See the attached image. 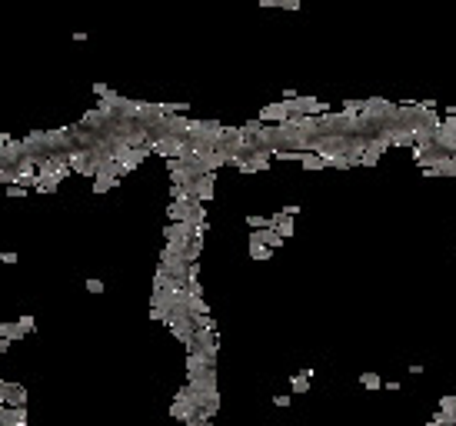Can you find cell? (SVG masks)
Wrapping results in <instances>:
<instances>
[{
	"label": "cell",
	"mask_w": 456,
	"mask_h": 426,
	"mask_svg": "<svg viewBox=\"0 0 456 426\" xmlns=\"http://www.w3.org/2000/svg\"><path fill=\"white\" fill-rule=\"evenodd\" d=\"M0 337H4V340H20L24 333H20V326H17V323H10V320H0Z\"/></svg>",
	"instance_id": "obj_3"
},
{
	"label": "cell",
	"mask_w": 456,
	"mask_h": 426,
	"mask_svg": "<svg viewBox=\"0 0 456 426\" xmlns=\"http://www.w3.org/2000/svg\"><path fill=\"white\" fill-rule=\"evenodd\" d=\"M87 290L90 293H104V280H87Z\"/></svg>",
	"instance_id": "obj_12"
},
{
	"label": "cell",
	"mask_w": 456,
	"mask_h": 426,
	"mask_svg": "<svg viewBox=\"0 0 456 426\" xmlns=\"http://www.w3.org/2000/svg\"><path fill=\"white\" fill-rule=\"evenodd\" d=\"M24 193H27V190H24L20 183H10V186H7V197H14V200H17V197H24Z\"/></svg>",
	"instance_id": "obj_10"
},
{
	"label": "cell",
	"mask_w": 456,
	"mask_h": 426,
	"mask_svg": "<svg viewBox=\"0 0 456 426\" xmlns=\"http://www.w3.org/2000/svg\"><path fill=\"white\" fill-rule=\"evenodd\" d=\"M180 426H200V423H197V419H187V423H180Z\"/></svg>",
	"instance_id": "obj_14"
},
{
	"label": "cell",
	"mask_w": 456,
	"mask_h": 426,
	"mask_svg": "<svg viewBox=\"0 0 456 426\" xmlns=\"http://www.w3.org/2000/svg\"><path fill=\"white\" fill-rule=\"evenodd\" d=\"M250 257H253V260H266V257H270V247H263V243H253V240H250Z\"/></svg>",
	"instance_id": "obj_5"
},
{
	"label": "cell",
	"mask_w": 456,
	"mask_h": 426,
	"mask_svg": "<svg viewBox=\"0 0 456 426\" xmlns=\"http://www.w3.org/2000/svg\"><path fill=\"white\" fill-rule=\"evenodd\" d=\"M290 383H293V393H306V390H310V376H303V373H300V376H293Z\"/></svg>",
	"instance_id": "obj_6"
},
{
	"label": "cell",
	"mask_w": 456,
	"mask_h": 426,
	"mask_svg": "<svg viewBox=\"0 0 456 426\" xmlns=\"http://www.w3.org/2000/svg\"><path fill=\"white\" fill-rule=\"evenodd\" d=\"M0 260H4V263H17V253H14V250H7V253H0Z\"/></svg>",
	"instance_id": "obj_13"
},
{
	"label": "cell",
	"mask_w": 456,
	"mask_h": 426,
	"mask_svg": "<svg viewBox=\"0 0 456 426\" xmlns=\"http://www.w3.org/2000/svg\"><path fill=\"white\" fill-rule=\"evenodd\" d=\"M247 226H253V230H270V220H263V217H256V213H250V217H247Z\"/></svg>",
	"instance_id": "obj_7"
},
{
	"label": "cell",
	"mask_w": 456,
	"mask_h": 426,
	"mask_svg": "<svg viewBox=\"0 0 456 426\" xmlns=\"http://www.w3.org/2000/svg\"><path fill=\"white\" fill-rule=\"evenodd\" d=\"M260 123H287L290 120V104L287 100H280V104H270L260 117H256Z\"/></svg>",
	"instance_id": "obj_2"
},
{
	"label": "cell",
	"mask_w": 456,
	"mask_h": 426,
	"mask_svg": "<svg viewBox=\"0 0 456 426\" xmlns=\"http://www.w3.org/2000/svg\"><path fill=\"white\" fill-rule=\"evenodd\" d=\"M327 167H336V170H346V167H353V163H350V160H346V157H336V153H333V157H327Z\"/></svg>",
	"instance_id": "obj_8"
},
{
	"label": "cell",
	"mask_w": 456,
	"mask_h": 426,
	"mask_svg": "<svg viewBox=\"0 0 456 426\" xmlns=\"http://www.w3.org/2000/svg\"><path fill=\"white\" fill-rule=\"evenodd\" d=\"M17 326H20V333H27V330H33V320H30V316H20Z\"/></svg>",
	"instance_id": "obj_11"
},
{
	"label": "cell",
	"mask_w": 456,
	"mask_h": 426,
	"mask_svg": "<svg viewBox=\"0 0 456 426\" xmlns=\"http://www.w3.org/2000/svg\"><path fill=\"white\" fill-rule=\"evenodd\" d=\"M300 163H303L306 170H323V167H327V163H323L316 153H303V160H300Z\"/></svg>",
	"instance_id": "obj_4"
},
{
	"label": "cell",
	"mask_w": 456,
	"mask_h": 426,
	"mask_svg": "<svg viewBox=\"0 0 456 426\" xmlns=\"http://www.w3.org/2000/svg\"><path fill=\"white\" fill-rule=\"evenodd\" d=\"M170 416H173V419H180V423H187V419H197V406H193V403L187 400V393H184V390L176 393L173 406H170Z\"/></svg>",
	"instance_id": "obj_1"
},
{
	"label": "cell",
	"mask_w": 456,
	"mask_h": 426,
	"mask_svg": "<svg viewBox=\"0 0 456 426\" xmlns=\"http://www.w3.org/2000/svg\"><path fill=\"white\" fill-rule=\"evenodd\" d=\"M360 383H363V386H370V390H376V386H383V380L376 376V373H363Z\"/></svg>",
	"instance_id": "obj_9"
}]
</instances>
